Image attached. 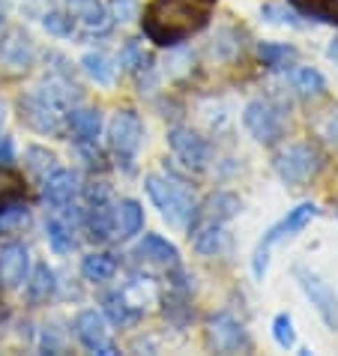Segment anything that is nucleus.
I'll return each instance as SVG.
<instances>
[{"label":"nucleus","instance_id":"nucleus-1","mask_svg":"<svg viewBox=\"0 0 338 356\" xmlns=\"http://www.w3.org/2000/svg\"><path fill=\"white\" fill-rule=\"evenodd\" d=\"M207 24V9L195 0H150L144 33L159 45H177Z\"/></svg>","mask_w":338,"mask_h":356},{"label":"nucleus","instance_id":"nucleus-2","mask_svg":"<svg viewBox=\"0 0 338 356\" xmlns=\"http://www.w3.org/2000/svg\"><path fill=\"white\" fill-rule=\"evenodd\" d=\"M144 189L150 195V201L156 204V210L162 213V219L174 227H188L192 231V222L198 216V201L192 189L186 183L174 180V177H159L150 174L144 180Z\"/></svg>","mask_w":338,"mask_h":356},{"label":"nucleus","instance_id":"nucleus-3","mask_svg":"<svg viewBox=\"0 0 338 356\" xmlns=\"http://www.w3.org/2000/svg\"><path fill=\"white\" fill-rule=\"evenodd\" d=\"M144 141V123L135 111H117L108 123V144L117 156V165L123 168L126 174L135 171V156L141 150Z\"/></svg>","mask_w":338,"mask_h":356},{"label":"nucleus","instance_id":"nucleus-4","mask_svg":"<svg viewBox=\"0 0 338 356\" xmlns=\"http://www.w3.org/2000/svg\"><path fill=\"white\" fill-rule=\"evenodd\" d=\"M317 216V207L314 204H300V207H293V210H287V216L282 222H275L270 231L264 234V240L257 243V249H255V258H252V273H255V279H264V273H266V264H270V252H273V245L278 240H284V236H293V234H300L303 227L312 222Z\"/></svg>","mask_w":338,"mask_h":356},{"label":"nucleus","instance_id":"nucleus-5","mask_svg":"<svg viewBox=\"0 0 338 356\" xmlns=\"http://www.w3.org/2000/svg\"><path fill=\"white\" fill-rule=\"evenodd\" d=\"M18 111H22V123L42 135H57L63 129V105H57L42 87H36L27 96L18 99Z\"/></svg>","mask_w":338,"mask_h":356},{"label":"nucleus","instance_id":"nucleus-6","mask_svg":"<svg viewBox=\"0 0 338 356\" xmlns=\"http://www.w3.org/2000/svg\"><path fill=\"white\" fill-rule=\"evenodd\" d=\"M321 171V156L312 144H291L275 156V174L287 186H303Z\"/></svg>","mask_w":338,"mask_h":356},{"label":"nucleus","instance_id":"nucleus-7","mask_svg":"<svg viewBox=\"0 0 338 356\" xmlns=\"http://www.w3.org/2000/svg\"><path fill=\"white\" fill-rule=\"evenodd\" d=\"M243 123L257 144H275L282 138V114L270 99H252L243 111Z\"/></svg>","mask_w":338,"mask_h":356},{"label":"nucleus","instance_id":"nucleus-8","mask_svg":"<svg viewBox=\"0 0 338 356\" xmlns=\"http://www.w3.org/2000/svg\"><path fill=\"white\" fill-rule=\"evenodd\" d=\"M293 275H296V282H300V288L305 291V296L312 300V305L317 309V314L323 318V323L330 326V330H338V296H335V291L321 279V275L308 273L305 266H296Z\"/></svg>","mask_w":338,"mask_h":356},{"label":"nucleus","instance_id":"nucleus-9","mask_svg":"<svg viewBox=\"0 0 338 356\" xmlns=\"http://www.w3.org/2000/svg\"><path fill=\"white\" fill-rule=\"evenodd\" d=\"M168 144H171L174 156L180 159L186 168H195V171H204L207 165L213 159V150H210V141L201 138L192 129H171L168 132Z\"/></svg>","mask_w":338,"mask_h":356},{"label":"nucleus","instance_id":"nucleus-10","mask_svg":"<svg viewBox=\"0 0 338 356\" xmlns=\"http://www.w3.org/2000/svg\"><path fill=\"white\" fill-rule=\"evenodd\" d=\"M31 273V252L22 243H9L0 249V288H18L22 282H27Z\"/></svg>","mask_w":338,"mask_h":356},{"label":"nucleus","instance_id":"nucleus-11","mask_svg":"<svg viewBox=\"0 0 338 356\" xmlns=\"http://www.w3.org/2000/svg\"><path fill=\"white\" fill-rule=\"evenodd\" d=\"M210 341H213V348L222 353H236V350L248 348V335L243 330V323L225 312L210 321Z\"/></svg>","mask_w":338,"mask_h":356},{"label":"nucleus","instance_id":"nucleus-12","mask_svg":"<svg viewBox=\"0 0 338 356\" xmlns=\"http://www.w3.org/2000/svg\"><path fill=\"white\" fill-rule=\"evenodd\" d=\"M78 192H81V177L75 171H69V168H54V171L42 180V197L54 207L75 201Z\"/></svg>","mask_w":338,"mask_h":356},{"label":"nucleus","instance_id":"nucleus-13","mask_svg":"<svg viewBox=\"0 0 338 356\" xmlns=\"http://www.w3.org/2000/svg\"><path fill=\"white\" fill-rule=\"evenodd\" d=\"M75 339L81 341L87 350L99 353L108 344V323H105V318L99 312H93V309L78 312V318H75Z\"/></svg>","mask_w":338,"mask_h":356},{"label":"nucleus","instance_id":"nucleus-14","mask_svg":"<svg viewBox=\"0 0 338 356\" xmlns=\"http://www.w3.org/2000/svg\"><path fill=\"white\" fill-rule=\"evenodd\" d=\"M33 42L24 31H9L3 39H0V60H3L9 69H27L33 63Z\"/></svg>","mask_w":338,"mask_h":356},{"label":"nucleus","instance_id":"nucleus-15","mask_svg":"<svg viewBox=\"0 0 338 356\" xmlns=\"http://www.w3.org/2000/svg\"><path fill=\"white\" fill-rule=\"evenodd\" d=\"M135 254L147 264H156V266H177L180 264V252H177V245H171L165 240V236L159 234H147L141 243H138Z\"/></svg>","mask_w":338,"mask_h":356},{"label":"nucleus","instance_id":"nucleus-16","mask_svg":"<svg viewBox=\"0 0 338 356\" xmlns=\"http://www.w3.org/2000/svg\"><path fill=\"white\" fill-rule=\"evenodd\" d=\"M84 225L93 240H99V243L111 240V234L117 227V210H111V201H93L84 213Z\"/></svg>","mask_w":338,"mask_h":356},{"label":"nucleus","instance_id":"nucleus-17","mask_svg":"<svg viewBox=\"0 0 338 356\" xmlns=\"http://www.w3.org/2000/svg\"><path fill=\"white\" fill-rule=\"evenodd\" d=\"M240 210H243V201L234 192H216L207 197V204H204V219L222 225V222H231Z\"/></svg>","mask_w":338,"mask_h":356},{"label":"nucleus","instance_id":"nucleus-18","mask_svg":"<svg viewBox=\"0 0 338 356\" xmlns=\"http://www.w3.org/2000/svg\"><path fill=\"white\" fill-rule=\"evenodd\" d=\"M102 305H105V314H108V318H111V323H117V326H132V323H135V321L144 314L141 309H138V305L129 302V296H126L123 291L105 293Z\"/></svg>","mask_w":338,"mask_h":356},{"label":"nucleus","instance_id":"nucleus-19","mask_svg":"<svg viewBox=\"0 0 338 356\" xmlns=\"http://www.w3.org/2000/svg\"><path fill=\"white\" fill-rule=\"evenodd\" d=\"M287 81L300 96L305 99H317L326 93V78L317 72L312 66H300V69H291V75H287Z\"/></svg>","mask_w":338,"mask_h":356},{"label":"nucleus","instance_id":"nucleus-20","mask_svg":"<svg viewBox=\"0 0 338 356\" xmlns=\"http://www.w3.org/2000/svg\"><path fill=\"white\" fill-rule=\"evenodd\" d=\"M141 227H144L141 204L132 201V197L120 201V207H117V236H120V240H132L135 234H141Z\"/></svg>","mask_w":338,"mask_h":356},{"label":"nucleus","instance_id":"nucleus-21","mask_svg":"<svg viewBox=\"0 0 338 356\" xmlns=\"http://www.w3.org/2000/svg\"><path fill=\"white\" fill-rule=\"evenodd\" d=\"M57 288V282H54V270L48 264H39L33 266V273H31V279H27V300H31L33 305L39 302H48L51 300V293Z\"/></svg>","mask_w":338,"mask_h":356},{"label":"nucleus","instance_id":"nucleus-22","mask_svg":"<svg viewBox=\"0 0 338 356\" xmlns=\"http://www.w3.org/2000/svg\"><path fill=\"white\" fill-rule=\"evenodd\" d=\"M69 126L81 141H96L99 129H102V114H99V108H72L69 111Z\"/></svg>","mask_w":338,"mask_h":356},{"label":"nucleus","instance_id":"nucleus-23","mask_svg":"<svg viewBox=\"0 0 338 356\" xmlns=\"http://www.w3.org/2000/svg\"><path fill=\"white\" fill-rule=\"evenodd\" d=\"M45 234H48V245L57 252V254H69L78 245L75 240V227L66 225L61 216H54V219L45 222Z\"/></svg>","mask_w":338,"mask_h":356},{"label":"nucleus","instance_id":"nucleus-24","mask_svg":"<svg viewBox=\"0 0 338 356\" xmlns=\"http://www.w3.org/2000/svg\"><path fill=\"white\" fill-rule=\"evenodd\" d=\"M81 273H84V279H90V282H108V279H114V273H117V261L102 252L84 254Z\"/></svg>","mask_w":338,"mask_h":356},{"label":"nucleus","instance_id":"nucleus-25","mask_svg":"<svg viewBox=\"0 0 338 356\" xmlns=\"http://www.w3.org/2000/svg\"><path fill=\"white\" fill-rule=\"evenodd\" d=\"M81 66H84V72L90 75L96 84L108 87L114 81V63H111V57H108L105 51H87L81 57Z\"/></svg>","mask_w":338,"mask_h":356},{"label":"nucleus","instance_id":"nucleus-26","mask_svg":"<svg viewBox=\"0 0 338 356\" xmlns=\"http://www.w3.org/2000/svg\"><path fill=\"white\" fill-rule=\"evenodd\" d=\"M24 168H27V174H31L33 180L42 183L45 177L57 168V156L48 153V150H42V147H31V150L24 153Z\"/></svg>","mask_w":338,"mask_h":356},{"label":"nucleus","instance_id":"nucleus-27","mask_svg":"<svg viewBox=\"0 0 338 356\" xmlns=\"http://www.w3.org/2000/svg\"><path fill=\"white\" fill-rule=\"evenodd\" d=\"M257 57H261L264 66H270V69H284L296 57V51L284 42H261L257 45Z\"/></svg>","mask_w":338,"mask_h":356},{"label":"nucleus","instance_id":"nucleus-28","mask_svg":"<svg viewBox=\"0 0 338 356\" xmlns=\"http://www.w3.org/2000/svg\"><path fill=\"white\" fill-rule=\"evenodd\" d=\"M222 243H225V234L216 222H207L201 227H195V249L201 254H216L218 249H222Z\"/></svg>","mask_w":338,"mask_h":356},{"label":"nucleus","instance_id":"nucleus-29","mask_svg":"<svg viewBox=\"0 0 338 356\" xmlns=\"http://www.w3.org/2000/svg\"><path fill=\"white\" fill-rule=\"evenodd\" d=\"M261 15L266 18L270 24H287V27H303V22H300V15L296 13H291V9H284L282 3H264V9H261Z\"/></svg>","mask_w":338,"mask_h":356},{"label":"nucleus","instance_id":"nucleus-30","mask_svg":"<svg viewBox=\"0 0 338 356\" xmlns=\"http://www.w3.org/2000/svg\"><path fill=\"white\" fill-rule=\"evenodd\" d=\"M273 339L278 341V348H284V350L296 344V332H293L291 314H275V321H273Z\"/></svg>","mask_w":338,"mask_h":356},{"label":"nucleus","instance_id":"nucleus-31","mask_svg":"<svg viewBox=\"0 0 338 356\" xmlns=\"http://www.w3.org/2000/svg\"><path fill=\"white\" fill-rule=\"evenodd\" d=\"M42 27L51 36H72V31H75V22H72V15H66V13H45V18H42Z\"/></svg>","mask_w":338,"mask_h":356},{"label":"nucleus","instance_id":"nucleus-32","mask_svg":"<svg viewBox=\"0 0 338 356\" xmlns=\"http://www.w3.org/2000/svg\"><path fill=\"white\" fill-rule=\"evenodd\" d=\"M147 57H144V48L135 42V39H129V42L123 45L120 51V66L126 69V72H138V69H144Z\"/></svg>","mask_w":338,"mask_h":356},{"label":"nucleus","instance_id":"nucleus-33","mask_svg":"<svg viewBox=\"0 0 338 356\" xmlns=\"http://www.w3.org/2000/svg\"><path fill=\"white\" fill-rule=\"evenodd\" d=\"M234 39V33L231 31H218L216 36H213V45H210V51H213V57H234L236 51H240V42H231Z\"/></svg>","mask_w":338,"mask_h":356},{"label":"nucleus","instance_id":"nucleus-34","mask_svg":"<svg viewBox=\"0 0 338 356\" xmlns=\"http://www.w3.org/2000/svg\"><path fill=\"white\" fill-rule=\"evenodd\" d=\"M39 348L45 353H61L63 350V330H57V323L45 326L42 330V341H39Z\"/></svg>","mask_w":338,"mask_h":356},{"label":"nucleus","instance_id":"nucleus-35","mask_svg":"<svg viewBox=\"0 0 338 356\" xmlns=\"http://www.w3.org/2000/svg\"><path fill=\"white\" fill-rule=\"evenodd\" d=\"M138 15V6H135V0H111V18L114 22H132V18Z\"/></svg>","mask_w":338,"mask_h":356},{"label":"nucleus","instance_id":"nucleus-36","mask_svg":"<svg viewBox=\"0 0 338 356\" xmlns=\"http://www.w3.org/2000/svg\"><path fill=\"white\" fill-rule=\"evenodd\" d=\"M18 192V183L9 177L3 168H0V201H6V197H13Z\"/></svg>","mask_w":338,"mask_h":356},{"label":"nucleus","instance_id":"nucleus-37","mask_svg":"<svg viewBox=\"0 0 338 356\" xmlns=\"http://www.w3.org/2000/svg\"><path fill=\"white\" fill-rule=\"evenodd\" d=\"M87 201H111V189H108L105 183H93V186H87Z\"/></svg>","mask_w":338,"mask_h":356},{"label":"nucleus","instance_id":"nucleus-38","mask_svg":"<svg viewBox=\"0 0 338 356\" xmlns=\"http://www.w3.org/2000/svg\"><path fill=\"white\" fill-rule=\"evenodd\" d=\"M13 162V138H0V168H9Z\"/></svg>","mask_w":338,"mask_h":356},{"label":"nucleus","instance_id":"nucleus-39","mask_svg":"<svg viewBox=\"0 0 338 356\" xmlns=\"http://www.w3.org/2000/svg\"><path fill=\"white\" fill-rule=\"evenodd\" d=\"M326 138H330V144L338 147V114L330 120V126H326Z\"/></svg>","mask_w":338,"mask_h":356},{"label":"nucleus","instance_id":"nucleus-40","mask_svg":"<svg viewBox=\"0 0 338 356\" xmlns=\"http://www.w3.org/2000/svg\"><path fill=\"white\" fill-rule=\"evenodd\" d=\"M330 57H332V60H338V39H332V45H330Z\"/></svg>","mask_w":338,"mask_h":356},{"label":"nucleus","instance_id":"nucleus-41","mask_svg":"<svg viewBox=\"0 0 338 356\" xmlns=\"http://www.w3.org/2000/svg\"><path fill=\"white\" fill-rule=\"evenodd\" d=\"M66 3H69V9H72V13H75V9H78V6H84L87 0H66Z\"/></svg>","mask_w":338,"mask_h":356},{"label":"nucleus","instance_id":"nucleus-42","mask_svg":"<svg viewBox=\"0 0 338 356\" xmlns=\"http://www.w3.org/2000/svg\"><path fill=\"white\" fill-rule=\"evenodd\" d=\"M3 22H6V3L0 0V27H3Z\"/></svg>","mask_w":338,"mask_h":356},{"label":"nucleus","instance_id":"nucleus-43","mask_svg":"<svg viewBox=\"0 0 338 356\" xmlns=\"http://www.w3.org/2000/svg\"><path fill=\"white\" fill-rule=\"evenodd\" d=\"M0 126H3V102H0Z\"/></svg>","mask_w":338,"mask_h":356}]
</instances>
